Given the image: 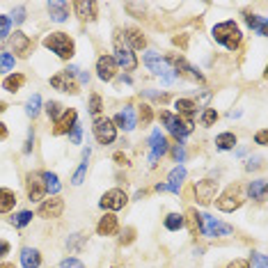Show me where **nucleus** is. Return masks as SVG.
Here are the masks:
<instances>
[{"label":"nucleus","mask_w":268,"mask_h":268,"mask_svg":"<svg viewBox=\"0 0 268 268\" xmlns=\"http://www.w3.org/2000/svg\"><path fill=\"white\" fill-rule=\"evenodd\" d=\"M163 154H168V140H165V135H161V131H154V135H151V154H149L151 165H156V161Z\"/></svg>","instance_id":"15"},{"label":"nucleus","mask_w":268,"mask_h":268,"mask_svg":"<svg viewBox=\"0 0 268 268\" xmlns=\"http://www.w3.org/2000/svg\"><path fill=\"white\" fill-rule=\"evenodd\" d=\"M215 190H218V181L204 179L195 183V200L200 204H211L215 200Z\"/></svg>","instance_id":"8"},{"label":"nucleus","mask_w":268,"mask_h":268,"mask_svg":"<svg viewBox=\"0 0 268 268\" xmlns=\"http://www.w3.org/2000/svg\"><path fill=\"white\" fill-rule=\"evenodd\" d=\"M30 220H32V213H30V211H21V213H16L12 218V225L14 227H26Z\"/></svg>","instance_id":"35"},{"label":"nucleus","mask_w":268,"mask_h":268,"mask_svg":"<svg viewBox=\"0 0 268 268\" xmlns=\"http://www.w3.org/2000/svg\"><path fill=\"white\" fill-rule=\"evenodd\" d=\"M41 110V96L39 94H32V99L28 101V108H26V113L30 115V117H37Z\"/></svg>","instance_id":"33"},{"label":"nucleus","mask_w":268,"mask_h":268,"mask_svg":"<svg viewBox=\"0 0 268 268\" xmlns=\"http://www.w3.org/2000/svg\"><path fill=\"white\" fill-rule=\"evenodd\" d=\"M151 117H154L151 108H149V106H142V108H140V121H142V126H147L149 121H151Z\"/></svg>","instance_id":"42"},{"label":"nucleus","mask_w":268,"mask_h":268,"mask_svg":"<svg viewBox=\"0 0 268 268\" xmlns=\"http://www.w3.org/2000/svg\"><path fill=\"white\" fill-rule=\"evenodd\" d=\"M128 202L126 193L124 190H119V188H113V190H108L103 197H101L99 207L101 208H108V211H119V208H124V204Z\"/></svg>","instance_id":"9"},{"label":"nucleus","mask_w":268,"mask_h":268,"mask_svg":"<svg viewBox=\"0 0 268 268\" xmlns=\"http://www.w3.org/2000/svg\"><path fill=\"white\" fill-rule=\"evenodd\" d=\"M170 62H172V64H175V69H177V74H186L188 78H193V81H204V76L202 74H197V71H195L193 67H190V64H188L186 60H183V58H177V55H170Z\"/></svg>","instance_id":"19"},{"label":"nucleus","mask_w":268,"mask_h":268,"mask_svg":"<svg viewBox=\"0 0 268 268\" xmlns=\"http://www.w3.org/2000/svg\"><path fill=\"white\" fill-rule=\"evenodd\" d=\"M62 208H64V202L60 197H51L39 207V215L41 218H60Z\"/></svg>","instance_id":"16"},{"label":"nucleus","mask_w":268,"mask_h":268,"mask_svg":"<svg viewBox=\"0 0 268 268\" xmlns=\"http://www.w3.org/2000/svg\"><path fill=\"white\" fill-rule=\"evenodd\" d=\"M48 14H51V19L58 21V23H62V21H67L69 16V5L67 2H48Z\"/></svg>","instance_id":"25"},{"label":"nucleus","mask_w":268,"mask_h":268,"mask_svg":"<svg viewBox=\"0 0 268 268\" xmlns=\"http://www.w3.org/2000/svg\"><path fill=\"white\" fill-rule=\"evenodd\" d=\"M245 23H248L250 28H255V30H257V28L264 23V16H257V14H250L248 12V14H245Z\"/></svg>","instance_id":"41"},{"label":"nucleus","mask_w":268,"mask_h":268,"mask_svg":"<svg viewBox=\"0 0 268 268\" xmlns=\"http://www.w3.org/2000/svg\"><path fill=\"white\" fill-rule=\"evenodd\" d=\"M51 85L60 92H69V94H78V83L74 81V76H69L67 71H60L58 76L51 78Z\"/></svg>","instance_id":"12"},{"label":"nucleus","mask_w":268,"mask_h":268,"mask_svg":"<svg viewBox=\"0 0 268 268\" xmlns=\"http://www.w3.org/2000/svg\"><path fill=\"white\" fill-rule=\"evenodd\" d=\"M5 108H7V106H5V103H0V113H2V110H5Z\"/></svg>","instance_id":"57"},{"label":"nucleus","mask_w":268,"mask_h":268,"mask_svg":"<svg viewBox=\"0 0 268 268\" xmlns=\"http://www.w3.org/2000/svg\"><path fill=\"white\" fill-rule=\"evenodd\" d=\"M175 158H177V161H183V158H186V151H183V145H177V147H175Z\"/></svg>","instance_id":"48"},{"label":"nucleus","mask_w":268,"mask_h":268,"mask_svg":"<svg viewBox=\"0 0 268 268\" xmlns=\"http://www.w3.org/2000/svg\"><path fill=\"white\" fill-rule=\"evenodd\" d=\"M213 39L218 41V44H222V46H227L229 51H234V48H238V44H241V30H238V26H236L234 21H225V23H218V26L213 28Z\"/></svg>","instance_id":"1"},{"label":"nucleus","mask_w":268,"mask_h":268,"mask_svg":"<svg viewBox=\"0 0 268 268\" xmlns=\"http://www.w3.org/2000/svg\"><path fill=\"white\" fill-rule=\"evenodd\" d=\"M94 135H96V140H99L101 145H110V142H115L117 126H115L108 117L106 119H96L94 121Z\"/></svg>","instance_id":"10"},{"label":"nucleus","mask_w":268,"mask_h":268,"mask_svg":"<svg viewBox=\"0 0 268 268\" xmlns=\"http://www.w3.org/2000/svg\"><path fill=\"white\" fill-rule=\"evenodd\" d=\"M74 9L81 21L96 19V2H92V0H78V2H74Z\"/></svg>","instance_id":"17"},{"label":"nucleus","mask_w":268,"mask_h":268,"mask_svg":"<svg viewBox=\"0 0 268 268\" xmlns=\"http://www.w3.org/2000/svg\"><path fill=\"white\" fill-rule=\"evenodd\" d=\"M257 32H259V37H266L268 34V19H264V23L257 28Z\"/></svg>","instance_id":"51"},{"label":"nucleus","mask_w":268,"mask_h":268,"mask_svg":"<svg viewBox=\"0 0 268 268\" xmlns=\"http://www.w3.org/2000/svg\"><path fill=\"white\" fill-rule=\"evenodd\" d=\"M7 252H9V243H5V241H0V257H5Z\"/></svg>","instance_id":"54"},{"label":"nucleus","mask_w":268,"mask_h":268,"mask_svg":"<svg viewBox=\"0 0 268 268\" xmlns=\"http://www.w3.org/2000/svg\"><path fill=\"white\" fill-rule=\"evenodd\" d=\"M0 268H14V264H0Z\"/></svg>","instance_id":"56"},{"label":"nucleus","mask_w":268,"mask_h":268,"mask_svg":"<svg viewBox=\"0 0 268 268\" xmlns=\"http://www.w3.org/2000/svg\"><path fill=\"white\" fill-rule=\"evenodd\" d=\"M78 115H76V110L74 108H69V110H64V113H62V117L58 121H55V128H53V133L55 135H62V133H69V131H71V128L76 126V124H78Z\"/></svg>","instance_id":"13"},{"label":"nucleus","mask_w":268,"mask_h":268,"mask_svg":"<svg viewBox=\"0 0 268 268\" xmlns=\"http://www.w3.org/2000/svg\"><path fill=\"white\" fill-rule=\"evenodd\" d=\"M85 172H88V161H83L81 168L76 170V175H74V183H76V186H81V183H83V179H85Z\"/></svg>","instance_id":"40"},{"label":"nucleus","mask_w":268,"mask_h":268,"mask_svg":"<svg viewBox=\"0 0 268 268\" xmlns=\"http://www.w3.org/2000/svg\"><path fill=\"white\" fill-rule=\"evenodd\" d=\"M145 64H147V67L151 69L156 76H161L163 83H172V81H175L177 74H172V67L168 64V60H161V55L147 53V55H145Z\"/></svg>","instance_id":"5"},{"label":"nucleus","mask_w":268,"mask_h":268,"mask_svg":"<svg viewBox=\"0 0 268 268\" xmlns=\"http://www.w3.org/2000/svg\"><path fill=\"white\" fill-rule=\"evenodd\" d=\"M14 69V55L0 53V71H12Z\"/></svg>","instance_id":"36"},{"label":"nucleus","mask_w":268,"mask_h":268,"mask_svg":"<svg viewBox=\"0 0 268 268\" xmlns=\"http://www.w3.org/2000/svg\"><path fill=\"white\" fill-rule=\"evenodd\" d=\"M14 204H16V195H14L9 188H0V213L12 211Z\"/></svg>","instance_id":"27"},{"label":"nucleus","mask_w":268,"mask_h":268,"mask_svg":"<svg viewBox=\"0 0 268 268\" xmlns=\"http://www.w3.org/2000/svg\"><path fill=\"white\" fill-rule=\"evenodd\" d=\"M215 145H218V149H232L236 145V135L234 133H220L215 138Z\"/></svg>","instance_id":"31"},{"label":"nucleus","mask_w":268,"mask_h":268,"mask_svg":"<svg viewBox=\"0 0 268 268\" xmlns=\"http://www.w3.org/2000/svg\"><path fill=\"white\" fill-rule=\"evenodd\" d=\"M101 108H103V103H101V96H99V94H92V99H89V113H92L94 117H99Z\"/></svg>","instance_id":"37"},{"label":"nucleus","mask_w":268,"mask_h":268,"mask_svg":"<svg viewBox=\"0 0 268 268\" xmlns=\"http://www.w3.org/2000/svg\"><path fill=\"white\" fill-rule=\"evenodd\" d=\"M266 255H259V252L252 255V268H266Z\"/></svg>","instance_id":"43"},{"label":"nucleus","mask_w":268,"mask_h":268,"mask_svg":"<svg viewBox=\"0 0 268 268\" xmlns=\"http://www.w3.org/2000/svg\"><path fill=\"white\" fill-rule=\"evenodd\" d=\"M23 83H26V78L21 74H12V76H7L5 78V89L7 92H16V89L23 88Z\"/></svg>","instance_id":"30"},{"label":"nucleus","mask_w":268,"mask_h":268,"mask_svg":"<svg viewBox=\"0 0 268 268\" xmlns=\"http://www.w3.org/2000/svg\"><path fill=\"white\" fill-rule=\"evenodd\" d=\"M115 71H117V62L113 60V55H103L96 62V74H99L101 81H113Z\"/></svg>","instance_id":"14"},{"label":"nucleus","mask_w":268,"mask_h":268,"mask_svg":"<svg viewBox=\"0 0 268 268\" xmlns=\"http://www.w3.org/2000/svg\"><path fill=\"white\" fill-rule=\"evenodd\" d=\"M117 32H119V37H124V41H128V44H131V48H145V46H147V41H145L142 32H140V30H135V28L117 30Z\"/></svg>","instance_id":"20"},{"label":"nucleus","mask_w":268,"mask_h":268,"mask_svg":"<svg viewBox=\"0 0 268 268\" xmlns=\"http://www.w3.org/2000/svg\"><path fill=\"white\" fill-rule=\"evenodd\" d=\"M175 108H177V113H179V117H183V119H190L195 115V110H197L195 101H190V99H179L175 103Z\"/></svg>","instance_id":"26"},{"label":"nucleus","mask_w":268,"mask_h":268,"mask_svg":"<svg viewBox=\"0 0 268 268\" xmlns=\"http://www.w3.org/2000/svg\"><path fill=\"white\" fill-rule=\"evenodd\" d=\"M186 225V220H183V215L179 213H170L168 218H165V227L170 229V232H177V229H181Z\"/></svg>","instance_id":"32"},{"label":"nucleus","mask_w":268,"mask_h":268,"mask_svg":"<svg viewBox=\"0 0 268 268\" xmlns=\"http://www.w3.org/2000/svg\"><path fill=\"white\" fill-rule=\"evenodd\" d=\"M96 232H99V236H110L117 232V215L113 213H106L103 218L99 220V225H96Z\"/></svg>","instance_id":"21"},{"label":"nucleus","mask_w":268,"mask_h":268,"mask_svg":"<svg viewBox=\"0 0 268 268\" xmlns=\"http://www.w3.org/2000/svg\"><path fill=\"white\" fill-rule=\"evenodd\" d=\"M32 142H34V133L30 131V133H28V142H26V147H23V151H26V154H30V151H32Z\"/></svg>","instance_id":"49"},{"label":"nucleus","mask_w":268,"mask_h":268,"mask_svg":"<svg viewBox=\"0 0 268 268\" xmlns=\"http://www.w3.org/2000/svg\"><path fill=\"white\" fill-rule=\"evenodd\" d=\"M133 234H135V232H133V229H131V227H128V229H124V232H121V238H119V243H121V245H126V243H131V241H133Z\"/></svg>","instance_id":"45"},{"label":"nucleus","mask_w":268,"mask_h":268,"mask_svg":"<svg viewBox=\"0 0 268 268\" xmlns=\"http://www.w3.org/2000/svg\"><path fill=\"white\" fill-rule=\"evenodd\" d=\"M183 179H186V168H183V165H177V168L170 172V179H168V183H165V188L172 190V193H179V186Z\"/></svg>","instance_id":"24"},{"label":"nucleus","mask_w":268,"mask_h":268,"mask_svg":"<svg viewBox=\"0 0 268 268\" xmlns=\"http://www.w3.org/2000/svg\"><path fill=\"white\" fill-rule=\"evenodd\" d=\"M12 48H14V53L28 55V51L32 48V41H30V37H28V34H23V32H14Z\"/></svg>","instance_id":"23"},{"label":"nucleus","mask_w":268,"mask_h":268,"mask_svg":"<svg viewBox=\"0 0 268 268\" xmlns=\"http://www.w3.org/2000/svg\"><path fill=\"white\" fill-rule=\"evenodd\" d=\"M215 119H218V113H215L213 108H207L204 115H202V124H204V126H211V124H215Z\"/></svg>","instance_id":"38"},{"label":"nucleus","mask_w":268,"mask_h":268,"mask_svg":"<svg viewBox=\"0 0 268 268\" xmlns=\"http://www.w3.org/2000/svg\"><path fill=\"white\" fill-rule=\"evenodd\" d=\"M197 229H200L204 236H225V234H232V227L229 225H222L218 222L215 218H211L208 213H200L197 215Z\"/></svg>","instance_id":"4"},{"label":"nucleus","mask_w":268,"mask_h":268,"mask_svg":"<svg viewBox=\"0 0 268 268\" xmlns=\"http://www.w3.org/2000/svg\"><path fill=\"white\" fill-rule=\"evenodd\" d=\"M243 204V188L238 186V183H234V186H229L225 193L220 195V200H218V208L220 211H234V208H238Z\"/></svg>","instance_id":"6"},{"label":"nucleus","mask_w":268,"mask_h":268,"mask_svg":"<svg viewBox=\"0 0 268 268\" xmlns=\"http://www.w3.org/2000/svg\"><path fill=\"white\" fill-rule=\"evenodd\" d=\"M60 266H62V268H83V264L78 262V259H64Z\"/></svg>","instance_id":"46"},{"label":"nucleus","mask_w":268,"mask_h":268,"mask_svg":"<svg viewBox=\"0 0 268 268\" xmlns=\"http://www.w3.org/2000/svg\"><path fill=\"white\" fill-rule=\"evenodd\" d=\"M119 67H124V71H133L135 67H138V60H135V55L128 51V46H124L121 44V37L119 32H117V37H115V58H113Z\"/></svg>","instance_id":"7"},{"label":"nucleus","mask_w":268,"mask_h":268,"mask_svg":"<svg viewBox=\"0 0 268 268\" xmlns=\"http://www.w3.org/2000/svg\"><path fill=\"white\" fill-rule=\"evenodd\" d=\"M21 264H23V268H39L41 255L34 248H23L21 250Z\"/></svg>","instance_id":"22"},{"label":"nucleus","mask_w":268,"mask_h":268,"mask_svg":"<svg viewBox=\"0 0 268 268\" xmlns=\"http://www.w3.org/2000/svg\"><path fill=\"white\" fill-rule=\"evenodd\" d=\"M41 179L46 183V193H51V195L60 193V179H58V175H53V172H41Z\"/></svg>","instance_id":"29"},{"label":"nucleus","mask_w":268,"mask_h":268,"mask_svg":"<svg viewBox=\"0 0 268 268\" xmlns=\"http://www.w3.org/2000/svg\"><path fill=\"white\" fill-rule=\"evenodd\" d=\"M46 113H48V117H51L53 121H58L64 110H62V106L58 103V101H48V103H46Z\"/></svg>","instance_id":"34"},{"label":"nucleus","mask_w":268,"mask_h":268,"mask_svg":"<svg viewBox=\"0 0 268 268\" xmlns=\"http://www.w3.org/2000/svg\"><path fill=\"white\" fill-rule=\"evenodd\" d=\"M255 140L259 142V145H266V142H268V133H266V131H259V133H257V138H255Z\"/></svg>","instance_id":"52"},{"label":"nucleus","mask_w":268,"mask_h":268,"mask_svg":"<svg viewBox=\"0 0 268 268\" xmlns=\"http://www.w3.org/2000/svg\"><path fill=\"white\" fill-rule=\"evenodd\" d=\"M44 46L51 48L53 53H58V58H62V60H69L74 55V41L64 32H51L44 39Z\"/></svg>","instance_id":"2"},{"label":"nucleus","mask_w":268,"mask_h":268,"mask_svg":"<svg viewBox=\"0 0 268 268\" xmlns=\"http://www.w3.org/2000/svg\"><path fill=\"white\" fill-rule=\"evenodd\" d=\"M161 119L165 121V126H168L170 133L179 140V145L183 142V138L193 131V119H183V117L172 115V113H168V110H163V113H161Z\"/></svg>","instance_id":"3"},{"label":"nucleus","mask_w":268,"mask_h":268,"mask_svg":"<svg viewBox=\"0 0 268 268\" xmlns=\"http://www.w3.org/2000/svg\"><path fill=\"white\" fill-rule=\"evenodd\" d=\"M81 135H83V128L78 126V124H76V126L71 128V133H69V138H71V142H74V145H78V142H81Z\"/></svg>","instance_id":"44"},{"label":"nucleus","mask_w":268,"mask_h":268,"mask_svg":"<svg viewBox=\"0 0 268 268\" xmlns=\"http://www.w3.org/2000/svg\"><path fill=\"white\" fill-rule=\"evenodd\" d=\"M26 188H28V197L32 202H39L44 195H46V183H44V179H41V175H28L26 179Z\"/></svg>","instance_id":"11"},{"label":"nucleus","mask_w":268,"mask_h":268,"mask_svg":"<svg viewBox=\"0 0 268 268\" xmlns=\"http://www.w3.org/2000/svg\"><path fill=\"white\" fill-rule=\"evenodd\" d=\"M248 193H250V197H252V200L264 202V200H266V181H264V179L252 181V183H250V188H248Z\"/></svg>","instance_id":"28"},{"label":"nucleus","mask_w":268,"mask_h":268,"mask_svg":"<svg viewBox=\"0 0 268 268\" xmlns=\"http://www.w3.org/2000/svg\"><path fill=\"white\" fill-rule=\"evenodd\" d=\"M14 21H16V23H23V21H26V9H23V7H16V12H14Z\"/></svg>","instance_id":"47"},{"label":"nucleus","mask_w":268,"mask_h":268,"mask_svg":"<svg viewBox=\"0 0 268 268\" xmlns=\"http://www.w3.org/2000/svg\"><path fill=\"white\" fill-rule=\"evenodd\" d=\"M227 268H250V264L245 262V259H236V262H232Z\"/></svg>","instance_id":"50"},{"label":"nucleus","mask_w":268,"mask_h":268,"mask_svg":"<svg viewBox=\"0 0 268 268\" xmlns=\"http://www.w3.org/2000/svg\"><path fill=\"white\" fill-rule=\"evenodd\" d=\"M9 26H12V19L9 16H0V39H5L9 34Z\"/></svg>","instance_id":"39"},{"label":"nucleus","mask_w":268,"mask_h":268,"mask_svg":"<svg viewBox=\"0 0 268 268\" xmlns=\"http://www.w3.org/2000/svg\"><path fill=\"white\" fill-rule=\"evenodd\" d=\"M115 161L119 163V165H128V158L121 154V151H117V154H115Z\"/></svg>","instance_id":"53"},{"label":"nucleus","mask_w":268,"mask_h":268,"mask_svg":"<svg viewBox=\"0 0 268 268\" xmlns=\"http://www.w3.org/2000/svg\"><path fill=\"white\" fill-rule=\"evenodd\" d=\"M113 124H117V126L124 128V131H133L135 128V110L131 106H126L124 110L117 113V117H115Z\"/></svg>","instance_id":"18"},{"label":"nucleus","mask_w":268,"mask_h":268,"mask_svg":"<svg viewBox=\"0 0 268 268\" xmlns=\"http://www.w3.org/2000/svg\"><path fill=\"white\" fill-rule=\"evenodd\" d=\"M5 138H7V126L0 121V140H5Z\"/></svg>","instance_id":"55"}]
</instances>
